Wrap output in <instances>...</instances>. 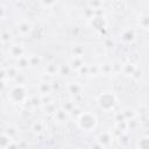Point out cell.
I'll use <instances>...</instances> for the list:
<instances>
[{
    "mask_svg": "<svg viewBox=\"0 0 149 149\" xmlns=\"http://www.w3.org/2000/svg\"><path fill=\"white\" fill-rule=\"evenodd\" d=\"M77 122H78V126H79L80 129L90 132V130H93L95 128V126H97V118L92 113L84 112V113H81L79 115Z\"/></svg>",
    "mask_w": 149,
    "mask_h": 149,
    "instance_id": "obj_1",
    "label": "cell"
},
{
    "mask_svg": "<svg viewBox=\"0 0 149 149\" xmlns=\"http://www.w3.org/2000/svg\"><path fill=\"white\" fill-rule=\"evenodd\" d=\"M72 52H73V57H81L83 54H84V49L81 47H74L72 49Z\"/></svg>",
    "mask_w": 149,
    "mask_h": 149,
    "instance_id": "obj_24",
    "label": "cell"
},
{
    "mask_svg": "<svg viewBox=\"0 0 149 149\" xmlns=\"http://www.w3.org/2000/svg\"><path fill=\"white\" fill-rule=\"evenodd\" d=\"M137 149H149V136H142L137 143H136Z\"/></svg>",
    "mask_w": 149,
    "mask_h": 149,
    "instance_id": "obj_14",
    "label": "cell"
},
{
    "mask_svg": "<svg viewBox=\"0 0 149 149\" xmlns=\"http://www.w3.org/2000/svg\"><path fill=\"white\" fill-rule=\"evenodd\" d=\"M68 91H69V93H71V94H73V95H77V94L80 93L81 86L79 85V83H69V85H68Z\"/></svg>",
    "mask_w": 149,
    "mask_h": 149,
    "instance_id": "obj_12",
    "label": "cell"
},
{
    "mask_svg": "<svg viewBox=\"0 0 149 149\" xmlns=\"http://www.w3.org/2000/svg\"><path fill=\"white\" fill-rule=\"evenodd\" d=\"M3 133L7 134L8 136H10V137L13 139V136L16 134V128H14V127H12V126H8V127H7V130H5Z\"/></svg>",
    "mask_w": 149,
    "mask_h": 149,
    "instance_id": "obj_26",
    "label": "cell"
},
{
    "mask_svg": "<svg viewBox=\"0 0 149 149\" xmlns=\"http://www.w3.org/2000/svg\"><path fill=\"white\" fill-rule=\"evenodd\" d=\"M23 52H24V50H23L22 45L14 44V45H12V47L9 48V55H10L13 58L19 59L20 57H22V56H23Z\"/></svg>",
    "mask_w": 149,
    "mask_h": 149,
    "instance_id": "obj_6",
    "label": "cell"
},
{
    "mask_svg": "<svg viewBox=\"0 0 149 149\" xmlns=\"http://www.w3.org/2000/svg\"><path fill=\"white\" fill-rule=\"evenodd\" d=\"M83 65H84V63H83L81 57H73L70 61V64H69L70 69H72V70H79Z\"/></svg>",
    "mask_w": 149,
    "mask_h": 149,
    "instance_id": "obj_8",
    "label": "cell"
},
{
    "mask_svg": "<svg viewBox=\"0 0 149 149\" xmlns=\"http://www.w3.org/2000/svg\"><path fill=\"white\" fill-rule=\"evenodd\" d=\"M6 72H7V77H8V79L9 78H16L17 77V70H16V68H14V66H9L7 70H6Z\"/></svg>",
    "mask_w": 149,
    "mask_h": 149,
    "instance_id": "obj_21",
    "label": "cell"
},
{
    "mask_svg": "<svg viewBox=\"0 0 149 149\" xmlns=\"http://www.w3.org/2000/svg\"><path fill=\"white\" fill-rule=\"evenodd\" d=\"M12 137L10 136H8L7 134H5V133H2V135H1V148L2 149H7L8 148V146L12 143Z\"/></svg>",
    "mask_w": 149,
    "mask_h": 149,
    "instance_id": "obj_18",
    "label": "cell"
},
{
    "mask_svg": "<svg viewBox=\"0 0 149 149\" xmlns=\"http://www.w3.org/2000/svg\"><path fill=\"white\" fill-rule=\"evenodd\" d=\"M59 71H61V66H58L56 64H52V63L48 64L47 68H45V72L49 76H55V74L59 73Z\"/></svg>",
    "mask_w": 149,
    "mask_h": 149,
    "instance_id": "obj_11",
    "label": "cell"
},
{
    "mask_svg": "<svg viewBox=\"0 0 149 149\" xmlns=\"http://www.w3.org/2000/svg\"><path fill=\"white\" fill-rule=\"evenodd\" d=\"M139 26L142 29H149V14H142L139 16Z\"/></svg>",
    "mask_w": 149,
    "mask_h": 149,
    "instance_id": "obj_9",
    "label": "cell"
},
{
    "mask_svg": "<svg viewBox=\"0 0 149 149\" xmlns=\"http://www.w3.org/2000/svg\"><path fill=\"white\" fill-rule=\"evenodd\" d=\"M92 149H104V147L101 144H99L98 142H95V143L92 144Z\"/></svg>",
    "mask_w": 149,
    "mask_h": 149,
    "instance_id": "obj_28",
    "label": "cell"
},
{
    "mask_svg": "<svg viewBox=\"0 0 149 149\" xmlns=\"http://www.w3.org/2000/svg\"><path fill=\"white\" fill-rule=\"evenodd\" d=\"M97 142L99 144H101L102 147H107L112 143V136L109 133H100L98 136H97Z\"/></svg>",
    "mask_w": 149,
    "mask_h": 149,
    "instance_id": "obj_5",
    "label": "cell"
},
{
    "mask_svg": "<svg viewBox=\"0 0 149 149\" xmlns=\"http://www.w3.org/2000/svg\"><path fill=\"white\" fill-rule=\"evenodd\" d=\"M40 62H41V59H40L38 56H36V55H31V56H29V65H31V66H36V65L40 64Z\"/></svg>",
    "mask_w": 149,
    "mask_h": 149,
    "instance_id": "obj_22",
    "label": "cell"
},
{
    "mask_svg": "<svg viewBox=\"0 0 149 149\" xmlns=\"http://www.w3.org/2000/svg\"><path fill=\"white\" fill-rule=\"evenodd\" d=\"M135 70H136V66L134 64H132V63H127V64H125L122 66L123 73L125 74H128V76H133V73L135 72Z\"/></svg>",
    "mask_w": 149,
    "mask_h": 149,
    "instance_id": "obj_16",
    "label": "cell"
},
{
    "mask_svg": "<svg viewBox=\"0 0 149 149\" xmlns=\"http://www.w3.org/2000/svg\"><path fill=\"white\" fill-rule=\"evenodd\" d=\"M33 30V26L29 21L27 20H21L19 23H17V31L20 35L22 36H26V35H29Z\"/></svg>",
    "mask_w": 149,
    "mask_h": 149,
    "instance_id": "obj_4",
    "label": "cell"
},
{
    "mask_svg": "<svg viewBox=\"0 0 149 149\" xmlns=\"http://www.w3.org/2000/svg\"><path fill=\"white\" fill-rule=\"evenodd\" d=\"M8 98L13 102L23 101L26 99V88L23 87V85H16V86L12 87L10 91L8 92Z\"/></svg>",
    "mask_w": 149,
    "mask_h": 149,
    "instance_id": "obj_3",
    "label": "cell"
},
{
    "mask_svg": "<svg viewBox=\"0 0 149 149\" xmlns=\"http://www.w3.org/2000/svg\"><path fill=\"white\" fill-rule=\"evenodd\" d=\"M65 118H66V111H65V109L59 108V109H57V111L55 112V119H56L57 121H59V122L65 121Z\"/></svg>",
    "mask_w": 149,
    "mask_h": 149,
    "instance_id": "obj_19",
    "label": "cell"
},
{
    "mask_svg": "<svg viewBox=\"0 0 149 149\" xmlns=\"http://www.w3.org/2000/svg\"><path fill=\"white\" fill-rule=\"evenodd\" d=\"M114 149H122V148H114Z\"/></svg>",
    "mask_w": 149,
    "mask_h": 149,
    "instance_id": "obj_31",
    "label": "cell"
},
{
    "mask_svg": "<svg viewBox=\"0 0 149 149\" xmlns=\"http://www.w3.org/2000/svg\"><path fill=\"white\" fill-rule=\"evenodd\" d=\"M51 91V85L48 83V81H42L38 85V92L42 94V95H48Z\"/></svg>",
    "mask_w": 149,
    "mask_h": 149,
    "instance_id": "obj_10",
    "label": "cell"
},
{
    "mask_svg": "<svg viewBox=\"0 0 149 149\" xmlns=\"http://www.w3.org/2000/svg\"><path fill=\"white\" fill-rule=\"evenodd\" d=\"M87 5H88V7H90L91 9L97 10V9H101V6H102L104 3H102V2H97V1H94V2H88Z\"/></svg>",
    "mask_w": 149,
    "mask_h": 149,
    "instance_id": "obj_25",
    "label": "cell"
},
{
    "mask_svg": "<svg viewBox=\"0 0 149 149\" xmlns=\"http://www.w3.org/2000/svg\"><path fill=\"white\" fill-rule=\"evenodd\" d=\"M31 130L34 133H42L44 130V123L41 121V120H37L35 121L33 125H31Z\"/></svg>",
    "mask_w": 149,
    "mask_h": 149,
    "instance_id": "obj_17",
    "label": "cell"
},
{
    "mask_svg": "<svg viewBox=\"0 0 149 149\" xmlns=\"http://www.w3.org/2000/svg\"><path fill=\"white\" fill-rule=\"evenodd\" d=\"M100 71H101L104 74H109V73H112V71H113V65H112V64H108V63H105V64H102V66L100 68Z\"/></svg>",
    "mask_w": 149,
    "mask_h": 149,
    "instance_id": "obj_20",
    "label": "cell"
},
{
    "mask_svg": "<svg viewBox=\"0 0 149 149\" xmlns=\"http://www.w3.org/2000/svg\"><path fill=\"white\" fill-rule=\"evenodd\" d=\"M7 149H20V148H19V146H16V143L12 142V143L8 146V148H7Z\"/></svg>",
    "mask_w": 149,
    "mask_h": 149,
    "instance_id": "obj_29",
    "label": "cell"
},
{
    "mask_svg": "<svg viewBox=\"0 0 149 149\" xmlns=\"http://www.w3.org/2000/svg\"><path fill=\"white\" fill-rule=\"evenodd\" d=\"M120 37H121V40H122L123 42L129 43V42H133V41H134V38H135V33H134L133 29L127 28V29H125V30L121 33Z\"/></svg>",
    "mask_w": 149,
    "mask_h": 149,
    "instance_id": "obj_7",
    "label": "cell"
},
{
    "mask_svg": "<svg viewBox=\"0 0 149 149\" xmlns=\"http://www.w3.org/2000/svg\"><path fill=\"white\" fill-rule=\"evenodd\" d=\"M92 26H93V28H95L97 30H100V29L104 28L105 21H104V19H102L101 16H94V17L92 19Z\"/></svg>",
    "mask_w": 149,
    "mask_h": 149,
    "instance_id": "obj_13",
    "label": "cell"
},
{
    "mask_svg": "<svg viewBox=\"0 0 149 149\" xmlns=\"http://www.w3.org/2000/svg\"><path fill=\"white\" fill-rule=\"evenodd\" d=\"M98 105L104 111H111L116 105V97L113 92L106 91L98 97Z\"/></svg>",
    "mask_w": 149,
    "mask_h": 149,
    "instance_id": "obj_2",
    "label": "cell"
},
{
    "mask_svg": "<svg viewBox=\"0 0 149 149\" xmlns=\"http://www.w3.org/2000/svg\"><path fill=\"white\" fill-rule=\"evenodd\" d=\"M41 5H43V6H45V7H50V6L56 5V2H41Z\"/></svg>",
    "mask_w": 149,
    "mask_h": 149,
    "instance_id": "obj_30",
    "label": "cell"
},
{
    "mask_svg": "<svg viewBox=\"0 0 149 149\" xmlns=\"http://www.w3.org/2000/svg\"><path fill=\"white\" fill-rule=\"evenodd\" d=\"M78 71H79L80 73H84V74H90V66L86 65V64H84Z\"/></svg>",
    "mask_w": 149,
    "mask_h": 149,
    "instance_id": "obj_27",
    "label": "cell"
},
{
    "mask_svg": "<svg viewBox=\"0 0 149 149\" xmlns=\"http://www.w3.org/2000/svg\"><path fill=\"white\" fill-rule=\"evenodd\" d=\"M10 40V33H9V30H2V33H1V42H2V44H5L6 42H8Z\"/></svg>",
    "mask_w": 149,
    "mask_h": 149,
    "instance_id": "obj_23",
    "label": "cell"
},
{
    "mask_svg": "<svg viewBox=\"0 0 149 149\" xmlns=\"http://www.w3.org/2000/svg\"><path fill=\"white\" fill-rule=\"evenodd\" d=\"M29 65V57L28 56H22L16 61V68L19 69H24Z\"/></svg>",
    "mask_w": 149,
    "mask_h": 149,
    "instance_id": "obj_15",
    "label": "cell"
}]
</instances>
